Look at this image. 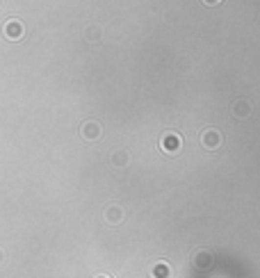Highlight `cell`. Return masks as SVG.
Instances as JSON below:
<instances>
[{
  "label": "cell",
  "instance_id": "1",
  "mask_svg": "<svg viewBox=\"0 0 260 278\" xmlns=\"http://www.w3.org/2000/svg\"><path fill=\"white\" fill-rule=\"evenodd\" d=\"M2 34H5L9 41H19L25 37V25H23L19 19H9V21H5V25H2Z\"/></svg>",
  "mask_w": 260,
  "mask_h": 278
},
{
  "label": "cell",
  "instance_id": "2",
  "mask_svg": "<svg viewBox=\"0 0 260 278\" xmlns=\"http://www.w3.org/2000/svg\"><path fill=\"white\" fill-rule=\"evenodd\" d=\"M100 135H103V128H100L98 121L87 119L80 126V137L87 139V141H96V139H100Z\"/></svg>",
  "mask_w": 260,
  "mask_h": 278
},
{
  "label": "cell",
  "instance_id": "3",
  "mask_svg": "<svg viewBox=\"0 0 260 278\" xmlns=\"http://www.w3.org/2000/svg\"><path fill=\"white\" fill-rule=\"evenodd\" d=\"M201 144L206 146L208 151H214V148H219L224 144V137H221L219 130H214V128H208L201 133Z\"/></svg>",
  "mask_w": 260,
  "mask_h": 278
},
{
  "label": "cell",
  "instance_id": "4",
  "mask_svg": "<svg viewBox=\"0 0 260 278\" xmlns=\"http://www.w3.org/2000/svg\"><path fill=\"white\" fill-rule=\"evenodd\" d=\"M160 148L169 155H176L180 151V137L176 133H165L160 139Z\"/></svg>",
  "mask_w": 260,
  "mask_h": 278
},
{
  "label": "cell",
  "instance_id": "5",
  "mask_svg": "<svg viewBox=\"0 0 260 278\" xmlns=\"http://www.w3.org/2000/svg\"><path fill=\"white\" fill-rule=\"evenodd\" d=\"M233 116L237 121L249 119V116H251V103H249V100H244V98L235 100V103H233Z\"/></svg>",
  "mask_w": 260,
  "mask_h": 278
},
{
  "label": "cell",
  "instance_id": "6",
  "mask_svg": "<svg viewBox=\"0 0 260 278\" xmlns=\"http://www.w3.org/2000/svg\"><path fill=\"white\" fill-rule=\"evenodd\" d=\"M192 262L196 269H210L213 267V253L210 251H196L192 255Z\"/></svg>",
  "mask_w": 260,
  "mask_h": 278
},
{
  "label": "cell",
  "instance_id": "7",
  "mask_svg": "<svg viewBox=\"0 0 260 278\" xmlns=\"http://www.w3.org/2000/svg\"><path fill=\"white\" fill-rule=\"evenodd\" d=\"M171 276H173V269L167 262H162V260L151 267V278H171Z\"/></svg>",
  "mask_w": 260,
  "mask_h": 278
},
{
  "label": "cell",
  "instance_id": "8",
  "mask_svg": "<svg viewBox=\"0 0 260 278\" xmlns=\"http://www.w3.org/2000/svg\"><path fill=\"white\" fill-rule=\"evenodd\" d=\"M105 221L107 224H121L123 221V210L121 206H110L105 210Z\"/></svg>",
  "mask_w": 260,
  "mask_h": 278
},
{
  "label": "cell",
  "instance_id": "9",
  "mask_svg": "<svg viewBox=\"0 0 260 278\" xmlns=\"http://www.w3.org/2000/svg\"><path fill=\"white\" fill-rule=\"evenodd\" d=\"M128 162H130V158H128L126 151H114L112 153V164L114 166H126Z\"/></svg>",
  "mask_w": 260,
  "mask_h": 278
},
{
  "label": "cell",
  "instance_id": "10",
  "mask_svg": "<svg viewBox=\"0 0 260 278\" xmlns=\"http://www.w3.org/2000/svg\"><path fill=\"white\" fill-rule=\"evenodd\" d=\"M85 37H87V41H96V39H100V27L89 25V27H87V32H85Z\"/></svg>",
  "mask_w": 260,
  "mask_h": 278
},
{
  "label": "cell",
  "instance_id": "11",
  "mask_svg": "<svg viewBox=\"0 0 260 278\" xmlns=\"http://www.w3.org/2000/svg\"><path fill=\"white\" fill-rule=\"evenodd\" d=\"M203 2H206V5H210V7H213V5H219L221 0H203Z\"/></svg>",
  "mask_w": 260,
  "mask_h": 278
},
{
  "label": "cell",
  "instance_id": "12",
  "mask_svg": "<svg viewBox=\"0 0 260 278\" xmlns=\"http://www.w3.org/2000/svg\"><path fill=\"white\" fill-rule=\"evenodd\" d=\"M5 260H7V255H5V251L0 249V265H5Z\"/></svg>",
  "mask_w": 260,
  "mask_h": 278
},
{
  "label": "cell",
  "instance_id": "13",
  "mask_svg": "<svg viewBox=\"0 0 260 278\" xmlns=\"http://www.w3.org/2000/svg\"><path fill=\"white\" fill-rule=\"evenodd\" d=\"M96 278H110V276H103V274H100V276H96Z\"/></svg>",
  "mask_w": 260,
  "mask_h": 278
}]
</instances>
